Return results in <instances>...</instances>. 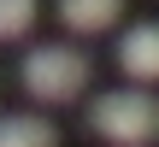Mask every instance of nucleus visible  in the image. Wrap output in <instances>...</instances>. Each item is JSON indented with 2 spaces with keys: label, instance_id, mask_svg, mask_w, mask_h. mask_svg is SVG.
<instances>
[{
  "label": "nucleus",
  "instance_id": "nucleus-3",
  "mask_svg": "<svg viewBox=\"0 0 159 147\" xmlns=\"http://www.w3.org/2000/svg\"><path fill=\"white\" fill-rule=\"evenodd\" d=\"M118 65H124V77H136V82H159V24H153V18L124 29Z\"/></svg>",
  "mask_w": 159,
  "mask_h": 147
},
{
  "label": "nucleus",
  "instance_id": "nucleus-1",
  "mask_svg": "<svg viewBox=\"0 0 159 147\" xmlns=\"http://www.w3.org/2000/svg\"><path fill=\"white\" fill-rule=\"evenodd\" d=\"M89 124L112 147H148V141H159V100L148 88H112L89 106Z\"/></svg>",
  "mask_w": 159,
  "mask_h": 147
},
{
  "label": "nucleus",
  "instance_id": "nucleus-5",
  "mask_svg": "<svg viewBox=\"0 0 159 147\" xmlns=\"http://www.w3.org/2000/svg\"><path fill=\"white\" fill-rule=\"evenodd\" d=\"M0 147H59V130L35 112H12L0 118Z\"/></svg>",
  "mask_w": 159,
  "mask_h": 147
},
{
  "label": "nucleus",
  "instance_id": "nucleus-2",
  "mask_svg": "<svg viewBox=\"0 0 159 147\" xmlns=\"http://www.w3.org/2000/svg\"><path fill=\"white\" fill-rule=\"evenodd\" d=\"M18 77H24V88H30L35 100L59 106V100H77V94L89 88V53L53 41V47H35V53L18 65Z\"/></svg>",
  "mask_w": 159,
  "mask_h": 147
},
{
  "label": "nucleus",
  "instance_id": "nucleus-6",
  "mask_svg": "<svg viewBox=\"0 0 159 147\" xmlns=\"http://www.w3.org/2000/svg\"><path fill=\"white\" fill-rule=\"evenodd\" d=\"M30 24H35V0H0V41L30 35Z\"/></svg>",
  "mask_w": 159,
  "mask_h": 147
},
{
  "label": "nucleus",
  "instance_id": "nucleus-4",
  "mask_svg": "<svg viewBox=\"0 0 159 147\" xmlns=\"http://www.w3.org/2000/svg\"><path fill=\"white\" fill-rule=\"evenodd\" d=\"M118 12H124V0H59L65 29H77V35H100V29H112Z\"/></svg>",
  "mask_w": 159,
  "mask_h": 147
}]
</instances>
